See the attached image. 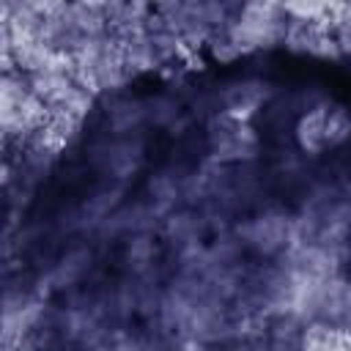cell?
I'll return each mask as SVG.
<instances>
[{
  "instance_id": "obj_3",
  "label": "cell",
  "mask_w": 351,
  "mask_h": 351,
  "mask_svg": "<svg viewBox=\"0 0 351 351\" xmlns=\"http://www.w3.org/2000/svg\"><path fill=\"white\" fill-rule=\"evenodd\" d=\"M36 110H41L22 88L14 90L11 82H5V90H3V121L5 126H27L30 121H36Z\"/></svg>"
},
{
  "instance_id": "obj_1",
  "label": "cell",
  "mask_w": 351,
  "mask_h": 351,
  "mask_svg": "<svg viewBox=\"0 0 351 351\" xmlns=\"http://www.w3.org/2000/svg\"><path fill=\"white\" fill-rule=\"evenodd\" d=\"M348 132H351L348 112L340 107H329V104L313 107L296 123V140L310 154H324V151L340 145L348 137Z\"/></svg>"
},
{
  "instance_id": "obj_2",
  "label": "cell",
  "mask_w": 351,
  "mask_h": 351,
  "mask_svg": "<svg viewBox=\"0 0 351 351\" xmlns=\"http://www.w3.org/2000/svg\"><path fill=\"white\" fill-rule=\"evenodd\" d=\"M208 143L219 159H241L255 151V134H252L250 123L233 112H222L211 123Z\"/></svg>"
},
{
  "instance_id": "obj_4",
  "label": "cell",
  "mask_w": 351,
  "mask_h": 351,
  "mask_svg": "<svg viewBox=\"0 0 351 351\" xmlns=\"http://www.w3.org/2000/svg\"><path fill=\"white\" fill-rule=\"evenodd\" d=\"M348 329H351V326H348Z\"/></svg>"
}]
</instances>
